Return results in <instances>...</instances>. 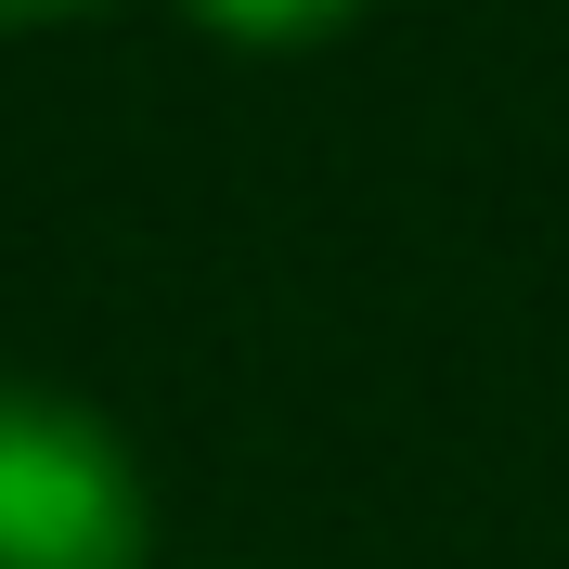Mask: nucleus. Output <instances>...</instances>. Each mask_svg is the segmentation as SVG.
Segmentation results:
<instances>
[{
    "instance_id": "nucleus-2",
    "label": "nucleus",
    "mask_w": 569,
    "mask_h": 569,
    "mask_svg": "<svg viewBox=\"0 0 569 569\" xmlns=\"http://www.w3.org/2000/svg\"><path fill=\"white\" fill-rule=\"evenodd\" d=\"M181 13H194L220 52H311V39L350 27L362 0H181Z\"/></svg>"
},
{
    "instance_id": "nucleus-1",
    "label": "nucleus",
    "mask_w": 569,
    "mask_h": 569,
    "mask_svg": "<svg viewBox=\"0 0 569 569\" xmlns=\"http://www.w3.org/2000/svg\"><path fill=\"white\" fill-rule=\"evenodd\" d=\"M156 505L91 401L0 376V569H142Z\"/></svg>"
},
{
    "instance_id": "nucleus-3",
    "label": "nucleus",
    "mask_w": 569,
    "mask_h": 569,
    "mask_svg": "<svg viewBox=\"0 0 569 569\" xmlns=\"http://www.w3.org/2000/svg\"><path fill=\"white\" fill-rule=\"evenodd\" d=\"M78 13H104V0H0V27H78Z\"/></svg>"
}]
</instances>
